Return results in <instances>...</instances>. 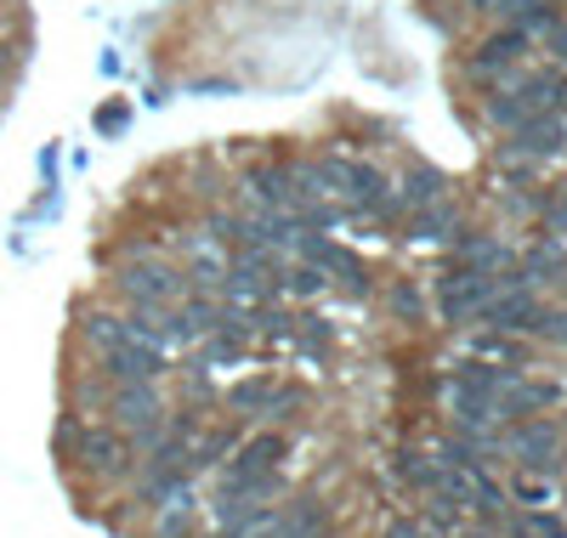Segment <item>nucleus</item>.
<instances>
[{"mask_svg": "<svg viewBox=\"0 0 567 538\" xmlns=\"http://www.w3.org/2000/svg\"><path fill=\"white\" fill-rule=\"evenodd\" d=\"M437 487L454 499V505H471V510H499V487L471 465L465 448H449L443 454V470H437Z\"/></svg>", "mask_w": 567, "mask_h": 538, "instance_id": "nucleus-1", "label": "nucleus"}, {"mask_svg": "<svg viewBox=\"0 0 567 538\" xmlns=\"http://www.w3.org/2000/svg\"><path fill=\"white\" fill-rule=\"evenodd\" d=\"M114 414H120V425L125 431H136L142 436V448H154L159 443V397H154V380H131V385H120L114 391Z\"/></svg>", "mask_w": 567, "mask_h": 538, "instance_id": "nucleus-2", "label": "nucleus"}, {"mask_svg": "<svg viewBox=\"0 0 567 538\" xmlns=\"http://www.w3.org/2000/svg\"><path fill=\"white\" fill-rule=\"evenodd\" d=\"M488 296H494V272H483V267H460V272H449L437 283V301H443V312L454 323L460 318H477L488 307Z\"/></svg>", "mask_w": 567, "mask_h": 538, "instance_id": "nucleus-3", "label": "nucleus"}, {"mask_svg": "<svg viewBox=\"0 0 567 538\" xmlns=\"http://www.w3.org/2000/svg\"><path fill=\"white\" fill-rule=\"evenodd\" d=\"M120 289H125L136 307H171L182 296V278L171 267H125L120 272Z\"/></svg>", "mask_w": 567, "mask_h": 538, "instance_id": "nucleus-4", "label": "nucleus"}, {"mask_svg": "<svg viewBox=\"0 0 567 538\" xmlns=\"http://www.w3.org/2000/svg\"><path fill=\"white\" fill-rule=\"evenodd\" d=\"M323 182H347V193H352L358 205H369V210H392V199H386V182H381V170H369V165L323 159Z\"/></svg>", "mask_w": 567, "mask_h": 538, "instance_id": "nucleus-5", "label": "nucleus"}, {"mask_svg": "<svg viewBox=\"0 0 567 538\" xmlns=\"http://www.w3.org/2000/svg\"><path fill=\"white\" fill-rule=\"evenodd\" d=\"M125 459H131V448H125V436H120V431H109V425L80 431V465H85V470H97V476H120V470H125Z\"/></svg>", "mask_w": 567, "mask_h": 538, "instance_id": "nucleus-6", "label": "nucleus"}, {"mask_svg": "<svg viewBox=\"0 0 567 538\" xmlns=\"http://www.w3.org/2000/svg\"><path fill=\"white\" fill-rule=\"evenodd\" d=\"M556 448H561V431L550 420H528L523 431L511 436V454L523 459L528 470H556Z\"/></svg>", "mask_w": 567, "mask_h": 538, "instance_id": "nucleus-7", "label": "nucleus"}, {"mask_svg": "<svg viewBox=\"0 0 567 538\" xmlns=\"http://www.w3.org/2000/svg\"><path fill=\"white\" fill-rule=\"evenodd\" d=\"M483 318H488L499 334H516V329H539V307H534V296H528V289H494V296H488V307H483Z\"/></svg>", "mask_w": 567, "mask_h": 538, "instance_id": "nucleus-8", "label": "nucleus"}, {"mask_svg": "<svg viewBox=\"0 0 567 538\" xmlns=\"http://www.w3.org/2000/svg\"><path fill=\"white\" fill-rule=\"evenodd\" d=\"M561 142H567V125L556 114H528L523 125H516V148L534 154V159H550L561 154Z\"/></svg>", "mask_w": 567, "mask_h": 538, "instance_id": "nucleus-9", "label": "nucleus"}, {"mask_svg": "<svg viewBox=\"0 0 567 538\" xmlns=\"http://www.w3.org/2000/svg\"><path fill=\"white\" fill-rule=\"evenodd\" d=\"M109 369H114V380H120V385H131V380H154V374L165 369V358H159L154 346H142V340L131 334L120 352H109Z\"/></svg>", "mask_w": 567, "mask_h": 538, "instance_id": "nucleus-10", "label": "nucleus"}, {"mask_svg": "<svg viewBox=\"0 0 567 538\" xmlns=\"http://www.w3.org/2000/svg\"><path fill=\"white\" fill-rule=\"evenodd\" d=\"M301 250H307V261H312V267H329V272H341V278H347L352 289H369V278H363L358 256H347L341 244H329V238H307Z\"/></svg>", "mask_w": 567, "mask_h": 538, "instance_id": "nucleus-11", "label": "nucleus"}, {"mask_svg": "<svg viewBox=\"0 0 567 538\" xmlns=\"http://www.w3.org/2000/svg\"><path fill=\"white\" fill-rule=\"evenodd\" d=\"M80 334H85L91 346H97V352L109 358V352H120L125 340H131V323H120V318H109V312H91V318L80 323Z\"/></svg>", "mask_w": 567, "mask_h": 538, "instance_id": "nucleus-12", "label": "nucleus"}, {"mask_svg": "<svg viewBox=\"0 0 567 538\" xmlns=\"http://www.w3.org/2000/svg\"><path fill=\"white\" fill-rule=\"evenodd\" d=\"M516 58H523V29H511V34H499V40H488L483 45V52H477V63H471V69H477V74H505Z\"/></svg>", "mask_w": 567, "mask_h": 538, "instance_id": "nucleus-13", "label": "nucleus"}, {"mask_svg": "<svg viewBox=\"0 0 567 538\" xmlns=\"http://www.w3.org/2000/svg\"><path fill=\"white\" fill-rule=\"evenodd\" d=\"M403 199L420 210V205H432V199H443V170H432V165H414L409 176H403Z\"/></svg>", "mask_w": 567, "mask_h": 538, "instance_id": "nucleus-14", "label": "nucleus"}, {"mask_svg": "<svg viewBox=\"0 0 567 538\" xmlns=\"http://www.w3.org/2000/svg\"><path fill=\"white\" fill-rule=\"evenodd\" d=\"M227 403H233V408H245V414L272 408V403H278V385H272V380H239V385L227 391Z\"/></svg>", "mask_w": 567, "mask_h": 538, "instance_id": "nucleus-15", "label": "nucleus"}, {"mask_svg": "<svg viewBox=\"0 0 567 538\" xmlns=\"http://www.w3.org/2000/svg\"><path fill=\"white\" fill-rule=\"evenodd\" d=\"M256 199L272 205V210H296V187H290V176H284V170H261L256 176Z\"/></svg>", "mask_w": 567, "mask_h": 538, "instance_id": "nucleus-16", "label": "nucleus"}, {"mask_svg": "<svg viewBox=\"0 0 567 538\" xmlns=\"http://www.w3.org/2000/svg\"><path fill=\"white\" fill-rule=\"evenodd\" d=\"M528 114H534V103H528L523 91H499L494 103H488V120H494V125H505V131H516Z\"/></svg>", "mask_w": 567, "mask_h": 538, "instance_id": "nucleus-17", "label": "nucleus"}, {"mask_svg": "<svg viewBox=\"0 0 567 538\" xmlns=\"http://www.w3.org/2000/svg\"><path fill=\"white\" fill-rule=\"evenodd\" d=\"M449 227H454V210L449 205H437V199L420 205V238H443Z\"/></svg>", "mask_w": 567, "mask_h": 538, "instance_id": "nucleus-18", "label": "nucleus"}, {"mask_svg": "<svg viewBox=\"0 0 567 538\" xmlns=\"http://www.w3.org/2000/svg\"><path fill=\"white\" fill-rule=\"evenodd\" d=\"M567 261H561V250H545V244H539V250H528V261H523V278L534 283V278H545V272H561Z\"/></svg>", "mask_w": 567, "mask_h": 538, "instance_id": "nucleus-19", "label": "nucleus"}, {"mask_svg": "<svg viewBox=\"0 0 567 538\" xmlns=\"http://www.w3.org/2000/svg\"><path fill=\"white\" fill-rule=\"evenodd\" d=\"M465 261L483 267V272H494V267L505 261V250H499V244H488V238H471V244H465Z\"/></svg>", "mask_w": 567, "mask_h": 538, "instance_id": "nucleus-20", "label": "nucleus"}, {"mask_svg": "<svg viewBox=\"0 0 567 538\" xmlns=\"http://www.w3.org/2000/svg\"><path fill=\"white\" fill-rule=\"evenodd\" d=\"M187 323H194V334H205V329H216L221 323V312L210 307V301H187V312H182Z\"/></svg>", "mask_w": 567, "mask_h": 538, "instance_id": "nucleus-21", "label": "nucleus"}, {"mask_svg": "<svg viewBox=\"0 0 567 538\" xmlns=\"http://www.w3.org/2000/svg\"><path fill=\"white\" fill-rule=\"evenodd\" d=\"M403 476H409V482H420V487H437V470L425 465L420 454H403Z\"/></svg>", "mask_w": 567, "mask_h": 538, "instance_id": "nucleus-22", "label": "nucleus"}, {"mask_svg": "<svg viewBox=\"0 0 567 538\" xmlns=\"http://www.w3.org/2000/svg\"><path fill=\"white\" fill-rule=\"evenodd\" d=\"M539 334L556 340V346H567V312H539Z\"/></svg>", "mask_w": 567, "mask_h": 538, "instance_id": "nucleus-23", "label": "nucleus"}, {"mask_svg": "<svg viewBox=\"0 0 567 538\" xmlns=\"http://www.w3.org/2000/svg\"><path fill=\"white\" fill-rule=\"evenodd\" d=\"M284 283H290V289H301V296H312V289H323V267H301V272H290Z\"/></svg>", "mask_w": 567, "mask_h": 538, "instance_id": "nucleus-24", "label": "nucleus"}, {"mask_svg": "<svg viewBox=\"0 0 567 538\" xmlns=\"http://www.w3.org/2000/svg\"><path fill=\"white\" fill-rule=\"evenodd\" d=\"M477 352H483V358H523L505 334H483V340H477Z\"/></svg>", "mask_w": 567, "mask_h": 538, "instance_id": "nucleus-25", "label": "nucleus"}, {"mask_svg": "<svg viewBox=\"0 0 567 538\" xmlns=\"http://www.w3.org/2000/svg\"><path fill=\"white\" fill-rule=\"evenodd\" d=\"M550 45H556L561 63H567V23H550Z\"/></svg>", "mask_w": 567, "mask_h": 538, "instance_id": "nucleus-26", "label": "nucleus"}, {"mask_svg": "<svg viewBox=\"0 0 567 538\" xmlns=\"http://www.w3.org/2000/svg\"><path fill=\"white\" fill-rule=\"evenodd\" d=\"M392 538H425L420 527H392Z\"/></svg>", "mask_w": 567, "mask_h": 538, "instance_id": "nucleus-27", "label": "nucleus"}, {"mask_svg": "<svg viewBox=\"0 0 567 538\" xmlns=\"http://www.w3.org/2000/svg\"><path fill=\"white\" fill-rule=\"evenodd\" d=\"M556 538H567V527H561V532H556Z\"/></svg>", "mask_w": 567, "mask_h": 538, "instance_id": "nucleus-28", "label": "nucleus"}]
</instances>
